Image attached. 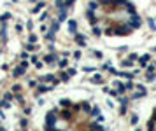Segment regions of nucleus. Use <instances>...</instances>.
I'll return each instance as SVG.
<instances>
[{
  "instance_id": "1",
  "label": "nucleus",
  "mask_w": 156,
  "mask_h": 131,
  "mask_svg": "<svg viewBox=\"0 0 156 131\" xmlns=\"http://www.w3.org/2000/svg\"><path fill=\"white\" fill-rule=\"evenodd\" d=\"M77 23L98 46L123 47L140 40L147 18L140 0H81Z\"/></svg>"
},
{
  "instance_id": "2",
  "label": "nucleus",
  "mask_w": 156,
  "mask_h": 131,
  "mask_svg": "<svg viewBox=\"0 0 156 131\" xmlns=\"http://www.w3.org/2000/svg\"><path fill=\"white\" fill-rule=\"evenodd\" d=\"M33 119L42 130H107L112 126V110L100 93L69 88L41 101Z\"/></svg>"
},
{
  "instance_id": "3",
  "label": "nucleus",
  "mask_w": 156,
  "mask_h": 131,
  "mask_svg": "<svg viewBox=\"0 0 156 131\" xmlns=\"http://www.w3.org/2000/svg\"><path fill=\"white\" fill-rule=\"evenodd\" d=\"M135 117V126L144 128V130H156V96L151 100L144 101Z\"/></svg>"
},
{
  "instance_id": "4",
  "label": "nucleus",
  "mask_w": 156,
  "mask_h": 131,
  "mask_svg": "<svg viewBox=\"0 0 156 131\" xmlns=\"http://www.w3.org/2000/svg\"><path fill=\"white\" fill-rule=\"evenodd\" d=\"M0 128H4V121H2V115H0Z\"/></svg>"
},
{
  "instance_id": "5",
  "label": "nucleus",
  "mask_w": 156,
  "mask_h": 131,
  "mask_svg": "<svg viewBox=\"0 0 156 131\" xmlns=\"http://www.w3.org/2000/svg\"><path fill=\"white\" fill-rule=\"evenodd\" d=\"M0 46H2V40H0Z\"/></svg>"
}]
</instances>
